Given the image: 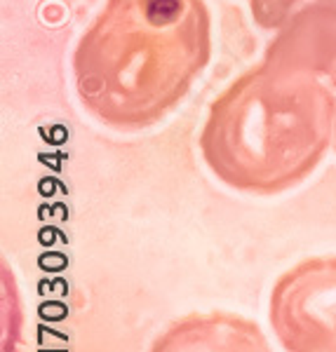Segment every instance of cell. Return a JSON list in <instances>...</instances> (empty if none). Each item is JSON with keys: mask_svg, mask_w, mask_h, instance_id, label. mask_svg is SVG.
<instances>
[{"mask_svg": "<svg viewBox=\"0 0 336 352\" xmlns=\"http://www.w3.org/2000/svg\"><path fill=\"white\" fill-rule=\"evenodd\" d=\"M212 54L204 0H106L73 52L83 106L118 129H141L186 99Z\"/></svg>", "mask_w": 336, "mask_h": 352, "instance_id": "obj_1", "label": "cell"}, {"mask_svg": "<svg viewBox=\"0 0 336 352\" xmlns=\"http://www.w3.org/2000/svg\"><path fill=\"white\" fill-rule=\"evenodd\" d=\"M334 96L296 66L266 61L212 104L200 151L224 184L271 195L306 179L327 151Z\"/></svg>", "mask_w": 336, "mask_h": 352, "instance_id": "obj_2", "label": "cell"}, {"mask_svg": "<svg viewBox=\"0 0 336 352\" xmlns=\"http://www.w3.org/2000/svg\"><path fill=\"white\" fill-rule=\"evenodd\" d=\"M271 324L287 352H336V256L284 272L271 294Z\"/></svg>", "mask_w": 336, "mask_h": 352, "instance_id": "obj_3", "label": "cell"}, {"mask_svg": "<svg viewBox=\"0 0 336 352\" xmlns=\"http://www.w3.org/2000/svg\"><path fill=\"white\" fill-rule=\"evenodd\" d=\"M151 352H271L259 327L226 312L193 315L169 327Z\"/></svg>", "mask_w": 336, "mask_h": 352, "instance_id": "obj_4", "label": "cell"}]
</instances>
